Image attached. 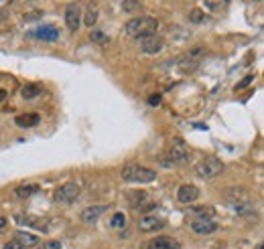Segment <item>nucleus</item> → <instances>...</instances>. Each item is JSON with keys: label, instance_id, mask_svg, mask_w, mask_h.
<instances>
[{"label": "nucleus", "instance_id": "1", "mask_svg": "<svg viewBox=\"0 0 264 249\" xmlns=\"http://www.w3.org/2000/svg\"><path fill=\"white\" fill-rule=\"evenodd\" d=\"M159 31V20L152 16H140V18H132L126 22L124 33L132 39H142L148 35H157Z\"/></svg>", "mask_w": 264, "mask_h": 249}, {"label": "nucleus", "instance_id": "2", "mask_svg": "<svg viewBox=\"0 0 264 249\" xmlns=\"http://www.w3.org/2000/svg\"><path fill=\"white\" fill-rule=\"evenodd\" d=\"M122 178L126 183H138V185H146L157 180V172L152 168L140 166V164H126L122 168Z\"/></svg>", "mask_w": 264, "mask_h": 249}, {"label": "nucleus", "instance_id": "3", "mask_svg": "<svg viewBox=\"0 0 264 249\" xmlns=\"http://www.w3.org/2000/svg\"><path fill=\"white\" fill-rule=\"evenodd\" d=\"M205 47H193V49H189L187 53H183V57L179 59V63H177V67H179V71L181 73H185V75H191V73H195L197 69H199V65H201V61H203V57H205Z\"/></svg>", "mask_w": 264, "mask_h": 249}, {"label": "nucleus", "instance_id": "4", "mask_svg": "<svg viewBox=\"0 0 264 249\" xmlns=\"http://www.w3.org/2000/svg\"><path fill=\"white\" fill-rule=\"evenodd\" d=\"M224 168L226 166H224V162L219 160V158L207 156V158H203V160L195 166V172H197V176H201V178H213L217 174H222Z\"/></svg>", "mask_w": 264, "mask_h": 249}, {"label": "nucleus", "instance_id": "5", "mask_svg": "<svg viewBox=\"0 0 264 249\" xmlns=\"http://www.w3.org/2000/svg\"><path fill=\"white\" fill-rule=\"evenodd\" d=\"M169 158H171L173 164H187L191 160V152L183 140H175L171 150H169Z\"/></svg>", "mask_w": 264, "mask_h": 249}, {"label": "nucleus", "instance_id": "6", "mask_svg": "<svg viewBox=\"0 0 264 249\" xmlns=\"http://www.w3.org/2000/svg\"><path fill=\"white\" fill-rule=\"evenodd\" d=\"M79 193H81V189L77 183H65L63 187H59L55 191L53 199H55V202H73L79 197Z\"/></svg>", "mask_w": 264, "mask_h": 249}, {"label": "nucleus", "instance_id": "7", "mask_svg": "<svg viewBox=\"0 0 264 249\" xmlns=\"http://www.w3.org/2000/svg\"><path fill=\"white\" fill-rule=\"evenodd\" d=\"M191 231L195 235H211L217 231V223L211 217H199L191 223Z\"/></svg>", "mask_w": 264, "mask_h": 249}, {"label": "nucleus", "instance_id": "8", "mask_svg": "<svg viewBox=\"0 0 264 249\" xmlns=\"http://www.w3.org/2000/svg\"><path fill=\"white\" fill-rule=\"evenodd\" d=\"M165 225H167L165 219L159 217V215H144V217H140V221H138V227H140V231H144V233L161 231Z\"/></svg>", "mask_w": 264, "mask_h": 249}, {"label": "nucleus", "instance_id": "9", "mask_svg": "<svg viewBox=\"0 0 264 249\" xmlns=\"http://www.w3.org/2000/svg\"><path fill=\"white\" fill-rule=\"evenodd\" d=\"M163 39L159 35H148V37H142L140 39V51L144 55H157L161 49H163Z\"/></svg>", "mask_w": 264, "mask_h": 249}, {"label": "nucleus", "instance_id": "10", "mask_svg": "<svg viewBox=\"0 0 264 249\" xmlns=\"http://www.w3.org/2000/svg\"><path fill=\"white\" fill-rule=\"evenodd\" d=\"M65 25H67V29L71 33H75L81 25V8L79 4H67V8H65Z\"/></svg>", "mask_w": 264, "mask_h": 249}, {"label": "nucleus", "instance_id": "11", "mask_svg": "<svg viewBox=\"0 0 264 249\" xmlns=\"http://www.w3.org/2000/svg\"><path fill=\"white\" fill-rule=\"evenodd\" d=\"M106 211H108L106 205H92V207H87V209H83L81 215H79V217H81V223L92 225V223H96Z\"/></svg>", "mask_w": 264, "mask_h": 249}, {"label": "nucleus", "instance_id": "12", "mask_svg": "<svg viewBox=\"0 0 264 249\" xmlns=\"http://www.w3.org/2000/svg\"><path fill=\"white\" fill-rule=\"evenodd\" d=\"M197 199H199V191H197V187L193 185H181L179 191H177V200L183 202V205H191V202H195Z\"/></svg>", "mask_w": 264, "mask_h": 249}, {"label": "nucleus", "instance_id": "13", "mask_svg": "<svg viewBox=\"0 0 264 249\" xmlns=\"http://www.w3.org/2000/svg\"><path fill=\"white\" fill-rule=\"evenodd\" d=\"M148 249H181L179 241H175L173 237H155V239H150L148 241Z\"/></svg>", "mask_w": 264, "mask_h": 249}, {"label": "nucleus", "instance_id": "14", "mask_svg": "<svg viewBox=\"0 0 264 249\" xmlns=\"http://www.w3.org/2000/svg\"><path fill=\"white\" fill-rule=\"evenodd\" d=\"M31 37H35L39 41H45V43H55L59 39V31L55 27H41V29L33 31Z\"/></svg>", "mask_w": 264, "mask_h": 249}, {"label": "nucleus", "instance_id": "15", "mask_svg": "<svg viewBox=\"0 0 264 249\" xmlns=\"http://www.w3.org/2000/svg\"><path fill=\"white\" fill-rule=\"evenodd\" d=\"M39 120H41V116L33 111V114H23V116H18L14 122H16L18 128H33V126L39 124Z\"/></svg>", "mask_w": 264, "mask_h": 249}, {"label": "nucleus", "instance_id": "16", "mask_svg": "<svg viewBox=\"0 0 264 249\" xmlns=\"http://www.w3.org/2000/svg\"><path fill=\"white\" fill-rule=\"evenodd\" d=\"M16 241L27 249V247L37 245V243H39V237H37V235H31V233H27V231H18V233H16Z\"/></svg>", "mask_w": 264, "mask_h": 249}, {"label": "nucleus", "instance_id": "17", "mask_svg": "<svg viewBox=\"0 0 264 249\" xmlns=\"http://www.w3.org/2000/svg\"><path fill=\"white\" fill-rule=\"evenodd\" d=\"M37 191H39V187H37V185H23V187H18V189L14 191V195H16L18 199H27V197L35 195Z\"/></svg>", "mask_w": 264, "mask_h": 249}, {"label": "nucleus", "instance_id": "18", "mask_svg": "<svg viewBox=\"0 0 264 249\" xmlns=\"http://www.w3.org/2000/svg\"><path fill=\"white\" fill-rule=\"evenodd\" d=\"M81 22H85L87 27H94L96 22H98V6L90 4V8H87V12H85V18Z\"/></svg>", "mask_w": 264, "mask_h": 249}, {"label": "nucleus", "instance_id": "19", "mask_svg": "<svg viewBox=\"0 0 264 249\" xmlns=\"http://www.w3.org/2000/svg\"><path fill=\"white\" fill-rule=\"evenodd\" d=\"M110 227H112V229H124L126 227V215L124 213H116L112 219H110Z\"/></svg>", "mask_w": 264, "mask_h": 249}, {"label": "nucleus", "instance_id": "20", "mask_svg": "<svg viewBox=\"0 0 264 249\" xmlns=\"http://www.w3.org/2000/svg\"><path fill=\"white\" fill-rule=\"evenodd\" d=\"M203 2H205L207 10L215 12V10H219V8H224V6H228V4H230V0H203Z\"/></svg>", "mask_w": 264, "mask_h": 249}, {"label": "nucleus", "instance_id": "21", "mask_svg": "<svg viewBox=\"0 0 264 249\" xmlns=\"http://www.w3.org/2000/svg\"><path fill=\"white\" fill-rule=\"evenodd\" d=\"M142 6L138 0H122V10L124 12H138Z\"/></svg>", "mask_w": 264, "mask_h": 249}, {"label": "nucleus", "instance_id": "22", "mask_svg": "<svg viewBox=\"0 0 264 249\" xmlns=\"http://www.w3.org/2000/svg\"><path fill=\"white\" fill-rule=\"evenodd\" d=\"M189 22H193V25H201V22H205V16L199 8H195L189 12Z\"/></svg>", "mask_w": 264, "mask_h": 249}, {"label": "nucleus", "instance_id": "23", "mask_svg": "<svg viewBox=\"0 0 264 249\" xmlns=\"http://www.w3.org/2000/svg\"><path fill=\"white\" fill-rule=\"evenodd\" d=\"M39 94H41V89H39V87H35V85H27V87H23V98H25V100L37 98Z\"/></svg>", "mask_w": 264, "mask_h": 249}, {"label": "nucleus", "instance_id": "24", "mask_svg": "<svg viewBox=\"0 0 264 249\" xmlns=\"http://www.w3.org/2000/svg\"><path fill=\"white\" fill-rule=\"evenodd\" d=\"M90 39H92L94 43H100V45H104V43H108V41H110V39H108V37H106L104 33H100V31H94Z\"/></svg>", "mask_w": 264, "mask_h": 249}, {"label": "nucleus", "instance_id": "25", "mask_svg": "<svg viewBox=\"0 0 264 249\" xmlns=\"http://www.w3.org/2000/svg\"><path fill=\"white\" fill-rule=\"evenodd\" d=\"M4 249H25V247L20 245V243H18L16 239H12V241H8V243L4 245Z\"/></svg>", "mask_w": 264, "mask_h": 249}, {"label": "nucleus", "instance_id": "26", "mask_svg": "<svg viewBox=\"0 0 264 249\" xmlns=\"http://www.w3.org/2000/svg\"><path fill=\"white\" fill-rule=\"evenodd\" d=\"M43 249H63L59 241H47L45 245H43Z\"/></svg>", "mask_w": 264, "mask_h": 249}, {"label": "nucleus", "instance_id": "27", "mask_svg": "<svg viewBox=\"0 0 264 249\" xmlns=\"http://www.w3.org/2000/svg\"><path fill=\"white\" fill-rule=\"evenodd\" d=\"M148 105H152V107L161 105V96H150V98H148Z\"/></svg>", "mask_w": 264, "mask_h": 249}, {"label": "nucleus", "instance_id": "28", "mask_svg": "<svg viewBox=\"0 0 264 249\" xmlns=\"http://www.w3.org/2000/svg\"><path fill=\"white\" fill-rule=\"evenodd\" d=\"M41 16H43V14H41V12H31V14H25V16H23V18H25V20H27V22H29V20H39V18H41Z\"/></svg>", "mask_w": 264, "mask_h": 249}, {"label": "nucleus", "instance_id": "29", "mask_svg": "<svg viewBox=\"0 0 264 249\" xmlns=\"http://www.w3.org/2000/svg\"><path fill=\"white\" fill-rule=\"evenodd\" d=\"M248 83H252V75H250V77H246V79H244V81H242V83H240V85H238V89H242V87H246V85H248Z\"/></svg>", "mask_w": 264, "mask_h": 249}, {"label": "nucleus", "instance_id": "30", "mask_svg": "<svg viewBox=\"0 0 264 249\" xmlns=\"http://www.w3.org/2000/svg\"><path fill=\"white\" fill-rule=\"evenodd\" d=\"M6 223H8V221H6L4 217H0V229H4V227H6Z\"/></svg>", "mask_w": 264, "mask_h": 249}, {"label": "nucleus", "instance_id": "31", "mask_svg": "<svg viewBox=\"0 0 264 249\" xmlns=\"http://www.w3.org/2000/svg\"><path fill=\"white\" fill-rule=\"evenodd\" d=\"M6 100V92H4V89H0V103H2Z\"/></svg>", "mask_w": 264, "mask_h": 249}, {"label": "nucleus", "instance_id": "32", "mask_svg": "<svg viewBox=\"0 0 264 249\" xmlns=\"http://www.w3.org/2000/svg\"><path fill=\"white\" fill-rule=\"evenodd\" d=\"M256 2H260V0H256Z\"/></svg>", "mask_w": 264, "mask_h": 249}]
</instances>
